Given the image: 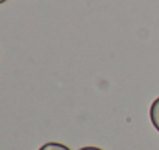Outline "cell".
<instances>
[{"mask_svg":"<svg viewBox=\"0 0 159 150\" xmlns=\"http://www.w3.org/2000/svg\"><path fill=\"white\" fill-rule=\"evenodd\" d=\"M150 119H152V124L155 125V129L159 132V98L153 101V104L150 107Z\"/></svg>","mask_w":159,"mask_h":150,"instance_id":"1","label":"cell"},{"mask_svg":"<svg viewBox=\"0 0 159 150\" xmlns=\"http://www.w3.org/2000/svg\"><path fill=\"white\" fill-rule=\"evenodd\" d=\"M39 150H71V149L66 147L65 144H60V143H47Z\"/></svg>","mask_w":159,"mask_h":150,"instance_id":"2","label":"cell"},{"mask_svg":"<svg viewBox=\"0 0 159 150\" xmlns=\"http://www.w3.org/2000/svg\"><path fill=\"white\" fill-rule=\"evenodd\" d=\"M79 150H102V149L94 147V146H87V147H82V149H79Z\"/></svg>","mask_w":159,"mask_h":150,"instance_id":"3","label":"cell"},{"mask_svg":"<svg viewBox=\"0 0 159 150\" xmlns=\"http://www.w3.org/2000/svg\"><path fill=\"white\" fill-rule=\"evenodd\" d=\"M5 2H8V0H0V5H2V3H5Z\"/></svg>","mask_w":159,"mask_h":150,"instance_id":"4","label":"cell"}]
</instances>
